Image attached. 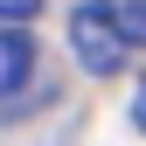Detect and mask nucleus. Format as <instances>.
I'll use <instances>...</instances> for the list:
<instances>
[{
    "instance_id": "nucleus-1",
    "label": "nucleus",
    "mask_w": 146,
    "mask_h": 146,
    "mask_svg": "<svg viewBox=\"0 0 146 146\" xmlns=\"http://www.w3.org/2000/svg\"><path fill=\"white\" fill-rule=\"evenodd\" d=\"M70 49H77V63L90 70V77H118V70H125V56H132V42H125V35L104 21L90 0L70 14Z\"/></svg>"
},
{
    "instance_id": "nucleus-2",
    "label": "nucleus",
    "mask_w": 146,
    "mask_h": 146,
    "mask_svg": "<svg viewBox=\"0 0 146 146\" xmlns=\"http://www.w3.org/2000/svg\"><path fill=\"white\" fill-rule=\"evenodd\" d=\"M28 77H35V42L21 28H0V104H7Z\"/></svg>"
},
{
    "instance_id": "nucleus-3",
    "label": "nucleus",
    "mask_w": 146,
    "mask_h": 146,
    "mask_svg": "<svg viewBox=\"0 0 146 146\" xmlns=\"http://www.w3.org/2000/svg\"><path fill=\"white\" fill-rule=\"evenodd\" d=\"M90 7H98V14H104V21H111L132 49H146V0H90Z\"/></svg>"
},
{
    "instance_id": "nucleus-4",
    "label": "nucleus",
    "mask_w": 146,
    "mask_h": 146,
    "mask_svg": "<svg viewBox=\"0 0 146 146\" xmlns=\"http://www.w3.org/2000/svg\"><path fill=\"white\" fill-rule=\"evenodd\" d=\"M35 7H42V0H0V28H14V21H28Z\"/></svg>"
},
{
    "instance_id": "nucleus-5",
    "label": "nucleus",
    "mask_w": 146,
    "mask_h": 146,
    "mask_svg": "<svg viewBox=\"0 0 146 146\" xmlns=\"http://www.w3.org/2000/svg\"><path fill=\"white\" fill-rule=\"evenodd\" d=\"M132 125H139V132H146V84L132 90Z\"/></svg>"
}]
</instances>
